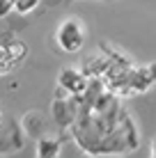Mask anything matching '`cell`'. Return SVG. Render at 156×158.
Wrapping results in <instances>:
<instances>
[{"label":"cell","instance_id":"1","mask_svg":"<svg viewBox=\"0 0 156 158\" xmlns=\"http://www.w3.org/2000/svg\"><path fill=\"white\" fill-rule=\"evenodd\" d=\"M30 55V46L12 32L0 35V76L14 73Z\"/></svg>","mask_w":156,"mask_h":158},{"label":"cell","instance_id":"2","mask_svg":"<svg viewBox=\"0 0 156 158\" xmlns=\"http://www.w3.org/2000/svg\"><path fill=\"white\" fill-rule=\"evenodd\" d=\"M55 41L62 53H80L85 46V28L78 19H64L55 30Z\"/></svg>","mask_w":156,"mask_h":158},{"label":"cell","instance_id":"3","mask_svg":"<svg viewBox=\"0 0 156 158\" xmlns=\"http://www.w3.org/2000/svg\"><path fill=\"white\" fill-rule=\"evenodd\" d=\"M80 108H83V96L64 94V96H55L53 99L51 112H53V119H55L57 126L71 128L80 115Z\"/></svg>","mask_w":156,"mask_h":158},{"label":"cell","instance_id":"4","mask_svg":"<svg viewBox=\"0 0 156 158\" xmlns=\"http://www.w3.org/2000/svg\"><path fill=\"white\" fill-rule=\"evenodd\" d=\"M87 85H90V76L78 67H62L57 73V87L64 94L83 96L87 92Z\"/></svg>","mask_w":156,"mask_h":158},{"label":"cell","instance_id":"5","mask_svg":"<svg viewBox=\"0 0 156 158\" xmlns=\"http://www.w3.org/2000/svg\"><path fill=\"white\" fill-rule=\"evenodd\" d=\"M154 87H156V62L142 64V67H131V71H129V96L145 94Z\"/></svg>","mask_w":156,"mask_h":158},{"label":"cell","instance_id":"6","mask_svg":"<svg viewBox=\"0 0 156 158\" xmlns=\"http://www.w3.org/2000/svg\"><path fill=\"white\" fill-rule=\"evenodd\" d=\"M62 154V140L55 135H41L37 140V156L39 158H57Z\"/></svg>","mask_w":156,"mask_h":158},{"label":"cell","instance_id":"7","mask_svg":"<svg viewBox=\"0 0 156 158\" xmlns=\"http://www.w3.org/2000/svg\"><path fill=\"white\" fill-rule=\"evenodd\" d=\"M108 64H110V57H108V53H103V55H92V57H87L80 69H83L90 78H103V73L108 71Z\"/></svg>","mask_w":156,"mask_h":158},{"label":"cell","instance_id":"8","mask_svg":"<svg viewBox=\"0 0 156 158\" xmlns=\"http://www.w3.org/2000/svg\"><path fill=\"white\" fill-rule=\"evenodd\" d=\"M41 0H14V12L16 14H30L39 7Z\"/></svg>","mask_w":156,"mask_h":158},{"label":"cell","instance_id":"9","mask_svg":"<svg viewBox=\"0 0 156 158\" xmlns=\"http://www.w3.org/2000/svg\"><path fill=\"white\" fill-rule=\"evenodd\" d=\"M149 154H152V156L156 158V138L152 140V149H149Z\"/></svg>","mask_w":156,"mask_h":158},{"label":"cell","instance_id":"10","mask_svg":"<svg viewBox=\"0 0 156 158\" xmlns=\"http://www.w3.org/2000/svg\"><path fill=\"white\" fill-rule=\"evenodd\" d=\"M2 122H5V115L0 112V128H2Z\"/></svg>","mask_w":156,"mask_h":158}]
</instances>
